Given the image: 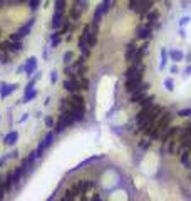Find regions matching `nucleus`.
Listing matches in <instances>:
<instances>
[{"label":"nucleus","mask_w":191,"mask_h":201,"mask_svg":"<svg viewBox=\"0 0 191 201\" xmlns=\"http://www.w3.org/2000/svg\"><path fill=\"white\" fill-rule=\"evenodd\" d=\"M34 24H35V19H29L24 25H20L17 30L12 34L9 39L10 40H22V39H25V37L30 34V30H32V27H34Z\"/></svg>","instance_id":"obj_1"},{"label":"nucleus","mask_w":191,"mask_h":201,"mask_svg":"<svg viewBox=\"0 0 191 201\" xmlns=\"http://www.w3.org/2000/svg\"><path fill=\"white\" fill-rule=\"evenodd\" d=\"M74 122V119H72V114H70V111H64V112L60 114V117H59V121H57V124H56V133H62L67 126H70Z\"/></svg>","instance_id":"obj_2"},{"label":"nucleus","mask_w":191,"mask_h":201,"mask_svg":"<svg viewBox=\"0 0 191 201\" xmlns=\"http://www.w3.org/2000/svg\"><path fill=\"white\" fill-rule=\"evenodd\" d=\"M64 89L67 92L74 94V92H77L79 89H81V82H79V79L76 76H70V77H67V79L64 81Z\"/></svg>","instance_id":"obj_3"},{"label":"nucleus","mask_w":191,"mask_h":201,"mask_svg":"<svg viewBox=\"0 0 191 201\" xmlns=\"http://www.w3.org/2000/svg\"><path fill=\"white\" fill-rule=\"evenodd\" d=\"M141 77H136V79H127L126 81V91L127 92H134V91H138V89L143 87V84H141Z\"/></svg>","instance_id":"obj_4"},{"label":"nucleus","mask_w":191,"mask_h":201,"mask_svg":"<svg viewBox=\"0 0 191 201\" xmlns=\"http://www.w3.org/2000/svg\"><path fill=\"white\" fill-rule=\"evenodd\" d=\"M69 101V107H79V109H84V97L79 96V94L74 92L72 96H70Z\"/></svg>","instance_id":"obj_5"},{"label":"nucleus","mask_w":191,"mask_h":201,"mask_svg":"<svg viewBox=\"0 0 191 201\" xmlns=\"http://www.w3.org/2000/svg\"><path fill=\"white\" fill-rule=\"evenodd\" d=\"M64 14H60V12H56L54 10V15H52V22H51V25L54 30H57V28H60L62 25H64Z\"/></svg>","instance_id":"obj_6"},{"label":"nucleus","mask_w":191,"mask_h":201,"mask_svg":"<svg viewBox=\"0 0 191 201\" xmlns=\"http://www.w3.org/2000/svg\"><path fill=\"white\" fill-rule=\"evenodd\" d=\"M17 87H19L17 84H0V96H2V97L10 96V94L14 92Z\"/></svg>","instance_id":"obj_7"},{"label":"nucleus","mask_w":191,"mask_h":201,"mask_svg":"<svg viewBox=\"0 0 191 201\" xmlns=\"http://www.w3.org/2000/svg\"><path fill=\"white\" fill-rule=\"evenodd\" d=\"M24 65H25V74L27 76H32L37 71V59L35 57H30V59H27V62Z\"/></svg>","instance_id":"obj_8"},{"label":"nucleus","mask_w":191,"mask_h":201,"mask_svg":"<svg viewBox=\"0 0 191 201\" xmlns=\"http://www.w3.org/2000/svg\"><path fill=\"white\" fill-rule=\"evenodd\" d=\"M136 54H138V47L134 44H127V47H126V60L127 62H132Z\"/></svg>","instance_id":"obj_9"},{"label":"nucleus","mask_w":191,"mask_h":201,"mask_svg":"<svg viewBox=\"0 0 191 201\" xmlns=\"http://www.w3.org/2000/svg\"><path fill=\"white\" fill-rule=\"evenodd\" d=\"M138 37L139 39H149L151 37V25H141L138 28Z\"/></svg>","instance_id":"obj_10"},{"label":"nucleus","mask_w":191,"mask_h":201,"mask_svg":"<svg viewBox=\"0 0 191 201\" xmlns=\"http://www.w3.org/2000/svg\"><path fill=\"white\" fill-rule=\"evenodd\" d=\"M144 89H146V85H143L141 89H138V91L132 92L131 101H132V102H141V101H143V99H144Z\"/></svg>","instance_id":"obj_11"},{"label":"nucleus","mask_w":191,"mask_h":201,"mask_svg":"<svg viewBox=\"0 0 191 201\" xmlns=\"http://www.w3.org/2000/svg\"><path fill=\"white\" fill-rule=\"evenodd\" d=\"M19 139V133H15V131H12V133H9L5 136V139H3V142L5 144H9V146H12V144H15V141Z\"/></svg>","instance_id":"obj_12"},{"label":"nucleus","mask_w":191,"mask_h":201,"mask_svg":"<svg viewBox=\"0 0 191 201\" xmlns=\"http://www.w3.org/2000/svg\"><path fill=\"white\" fill-rule=\"evenodd\" d=\"M40 3H42V0H27V7L30 12H37L40 9Z\"/></svg>","instance_id":"obj_13"},{"label":"nucleus","mask_w":191,"mask_h":201,"mask_svg":"<svg viewBox=\"0 0 191 201\" xmlns=\"http://www.w3.org/2000/svg\"><path fill=\"white\" fill-rule=\"evenodd\" d=\"M54 10L64 14L65 12V0H54Z\"/></svg>","instance_id":"obj_14"},{"label":"nucleus","mask_w":191,"mask_h":201,"mask_svg":"<svg viewBox=\"0 0 191 201\" xmlns=\"http://www.w3.org/2000/svg\"><path fill=\"white\" fill-rule=\"evenodd\" d=\"M60 40H62V37H60V34L57 32V34H52V37H51V47L54 49V47H57L60 44Z\"/></svg>","instance_id":"obj_15"},{"label":"nucleus","mask_w":191,"mask_h":201,"mask_svg":"<svg viewBox=\"0 0 191 201\" xmlns=\"http://www.w3.org/2000/svg\"><path fill=\"white\" fill-rule=\"evenodd\" d=\"M44 142H45V146H51L52 142H54V133H47V136L44 138Z\"/></svg>","instance_id":"obj_16"},{"label":"nucleus","mask_w":191,"mask_h":201,"mask_svg":"<svg viewBox=\"0 0 191 201\" xmlns=\"http://www.w3.org/2000/svg\"><path fill=\"white\" fill-rule=\"evenodd\" d=\"M45 149H47V146H45V142L42 141V142H40V144H39V147H37V151H35V153H37V156H39V158H40V156L44 154V151H45Z\"/></svg>","instance_id":"obj_17"},{"label":"nucleus","mask_w":191,"mask_h":201,"mask_svg":"<svg viewBox=\"0 0 191 201\" xmlns=\"http://www.w3.org/2000/svg\"><path fill=\"white\" fill-rule=\"evenodd\" d=\"M171 59L173 60H181L183 59V54L180 50H171Z\"/></svg>","instance_id":"obj_18"},{"label":"nucleus","mask_w":191,"mask_h":201,"mask_svg":"<svg viewBox=\"0 0 191 201\" xmlns=\"http://www.w3.org/2000/svg\"><path fill=\"white\" fill-rule=\"evenodd\" d=\"M72 59H74V54H72L70 50L64 54V62H65V64H70V62H72Z\"/></svg>","instance_id":"obj_19"},{"label":"nucleus","mask_w":191,"mask_h":201,"mask_svg":"<svg viewBox=\"0 0 191 201\" xmlns=\"http://www.w3.org/2000/svg\"><path fill=\"white\" fill-rule=\"evenodd\" d=\"M74 198H76V196H74L72 194V191H67V193H65V196H64V201H74Z\"/></svg>","instance_id":"obj_20"},{"label":"nucleus","mask_w":191,"mask_h":201,"mask_svg":"<svg viewBox=\"0 0 191 201\" xmlns=\"http://www.w3.org/2000/svg\"><path fill=\"white\" fill-rule=\"evenodd\" d=\"M0 62H2V64H5V62H9V57H7V55H3V52H2V49H0Z\"/></svg>","instance_id":"obj_21"},{"label":"nucleus","mask_w":191,"mask_h":201,"mask_svg":"<svg viewBox=\"0 0 191 201\" xmlns=\"http://www.w3.org/2000/svg\"><path fill=\"white\" fill-rule=\"evenodd\" d=\"M45 126L52 128V126H54V119H52V117H45Z\"/></svg>","instance_id":"obj_22"},{"label":"nucleus","mask_w":191,"mask_h":201,"mask_svg":"<svg viewBox=\"0 0 191 201\" xmlns=\"http://www.w3.org/2000/svg\"><path fill=\"white\" fill-rule=\"evenodd\" d=\"M180 116H191V109H183V111H180Z\"/></svg>","instance_id":"obj_23"},{"label":"nucleus","mask_w":191,"mask_h":201,"mask_svg":"<svg viewBox=\"0 0 191 201\" xmlns=\"http://www.w3.org/2000/svg\"><path fill=\"white\" fill-rule=\"evenodd\" d=\"M51 81H52V82H56V81H57V72H56V71L52 72V76H51Z\"/></svg>","instance_id":"obj_24"},{"label":"nucleus","mask_w":191,"mask_h":201,"mask_svg":"<svg viewBox=\"0 0 191 201\" xmlns=\"http://www.w3.org/2000/svg\"><path fill=\"white\" fill-rule=\"evenodd\" d=\"M5 161H7V156H3V158H0V168H2L3 164H5Z\"/></svg>","instance_id":"obj_25"},{"label":"nucleus","mask_w":191,"mask_h":201,"mask_svg":"<svg viewBox=\"0 0 191 201\" xmlns=\"http://www.w3.org/2000/svg\"><path fill=\"white\" fill-rule=\"evenodd\" d=\"M139 146H141V147H144V149H146V147L149 146V142H139Z\"/></svg>","instance_id":"obj_26"},{"label":"nucleus","mask_w":191,"mask_h":201,"mask_svg":"<svg viewBox=\"0 0 191 201\" xmlns=\"http://www.w3.org/2000/svg\"><path fill=\"white\" fill-rule=\"evenodd\" d=\"M81 2H84V3H87V0H81Z\"/></svg>","instance_id":"obj_27"}]
</instances>
